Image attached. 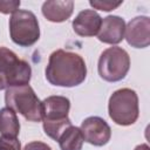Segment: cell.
<instances>
[{
  "label": "cell",
  "instance_id": "cell-1",
  "mask_svg": "<svg viewBox=\"0 0 150 150\" xmlns=\"http://www.w3.org/2000/svg\"><path fill=\"white\" fill-rule=\"evenodd\" d=\"M45 74L50 84L71 88L84 82L87 77V66L81 55L57 49L49 55Z\"/></svg>",
  "mask_w": 150,
  "mask_h": 150
},
{
  "label": "cell",
  "instance_id": "cell-2",
  "mask_svg": "<svg viewBox=\"0 0 150 150\" xmlns=\"http://www.w3.org/2000/svg\"><path fill=\"white\" fill-rule=\"evenodd\" d=\"M70 101L66 96H48L42 101V125L45 134L57 141L60 135L71 125L68 117Z\"/></svg>",
  "mask_w": 150,
  "mask_h": 150
},
{
  "label": "cell",
  "instance_id": "cell-3",
  "mask_svg": "<svg viewBox=\"0 0 150 150\" xmlns=\"http://www.w3.org/2000/svg\"><path fill=\"white\" fill-rule=\"evenodd\" d=\"M32 77L30 64L18 57V55L6 48L0 47V90L12 87L29 84Z\"/></svg>",
  "mask_w": 150,
  "mask_h": 150
},
{
  "label": "cell",
  "instance_id": "cell-4",
  "mask_svg": "<svg viewBox=\"0 0 150 150\" xmlns=\"http://www.w3.org/2000/svg\"><path fill=\"white\" fill-rule=\"evenodd\" d=\"M5 103L6 107L19 112L27 121H42V101H40L29 84L6 89Z\"/></svg>",
  "mask_w": 150,
  "mask_h": 150
},
{
  "label": "cell",
  "instance_id": "cell-5",
  "mask_svg": "<svg viewBox=\"0 0 150 150\" xmlns=\"http://www.w3.org/2000/svg\"><path fill=\"white\" fill-rule=\"evenodd\" d=\"M108 112L112 122L118 125L128 127L134 124L139 115L138 96L130 88L115 90L109 97Z\"/></svg>",
  "mask_w": 150,
  "mask_h": 150
},
{
  "label": "cell",
  "instance_id": "cell-6",
  "mask_svg": "<svg viewBox=\"0 0 150 150\" xmlns=\"http://www.w3.org/2000/svg\"><path fill=\"white\" fill-rule=\"evenodd\" d=\"M130 69V56L121 47L112 46L103 50L97 63V71L101 79L107 82L123 80Z\"/></svg>",
  "mask_w": 150,
  "mask_h": 150
},
{
  "label": "cell",
  "instance_id": "cell-7",
  "mask_svg": "<svg viewBox=\"0 0 150 150\" xmlns=\"http://www.w3.org/2000/svg\"><path fill=\"white\" fill-rule=\"evenodd\" d=\"M9 36L20 47H30L40 39V27L35 14L30 11L18 9L9 19Z\"/></svg>",
  "mask_w": 150,
  "mask_h": 150
},
{
  "label": "cell",
  "instance_id": "cell-8",
  "mask_svg": "<svg viewBox=\"0 0 150 150\" xmlns=\"http://www.w3.org/2000/svg\"><path fill=\"white\" fill-rule=\"evenodd\" d=\"M80 129L84 141L95 146L105 145L111 137V129L109 124L98 116H90L83 120Z\"/></svg>",
  "mask_w": 150,
  "mask_h": 150
},
{
  "label": "cell",
  "instance_id": "cell-9",
  "mask_svg": "<svg viewBox=\"0 0 150 150\" xmlns=\"http://www.w3.org/2000/svg\"><path fill=\"white\" fill-rule=\"evenodd\" d=\"M124 38L134 48H146L150 45V19L141 15L131 19L125 25Z\"/></svg>",
  "mask_w": 150,
  "mask_h": 150
},
{
  "label": "cell",
  "instance_id": "cell-10",
  "mask_svg": "<svg viewBox=\"0 0 150 150\" xmlns=\"http://www.w3.org/2000/svg\"><path fill=\"white\" fill-rule=\"evenodd\" d=\"M125 21L118 15H108L102 19L97 39L108 45H117L124 39Z\"/></svg>",
  "mask_w": 150,
  "mask_h": 150
},
{
  "label": "cell",
  "instance_id": "cell-11",
  "mask_svg": "<svg viewBox=\"0 0 150 150\" xmlns=\"http://www.w3.org/2000/svg\"><path fill=\"white\" fill-rule=\"evenodd\" d=\"M102 23V18L94 9H84L81 11L76 18L73 20L71 26L74 32L79 36L89 38L97 35Z\"/></svg>",
  "mask_w": 150,
  "mask_h": 150
},
{
  "label": "cell",
  "instance_id": "cell-12",
  "mask_svg": "<svg viewBox=\"0 0 150 150\" xmlns=\"http://www.w3.org/2000/svg\"><path fill=\"white\" fill-rule=\"evenodd\" d=\"M42 14L50 22H63L68 20L74 11V1L53 0L42 4Z\"/></svg>",
  "mask_w": 150,
  "mask_h": 150
},
{
  "label": "cell",
  "instance_id": "cell-13",
  "mask_svg": "<svg viewBox=\"0 0 150 150\" xmlns=\"http://www.w3.org/2000/svg\"><path fill=\"white\" fill-rule=\"evenodd\" d=\"M20 123L16 112L8 107L0 109V134L6 137H18Z\"/></svg>",
  "mask_w": 150,
  "mask_h": 150
},
{
  "label": "cell",
  "instance_id": "cell-14",
  "mask_svg": "<svg viewBox=\"0 0 150 150\" xmlns=\"http://www.w3.org/2000/svg\"><path fill=\"white\" fill-rule=\"evenodd\" d=\"M61 150H82L84 142L81 129L75 125H69L57 139Z\"/></svg>",
  "mask_w": 150,
  "mask_h": 150
},
{
  "label": "cell",
  "instance_id": "cell-15",
  "mask_svg": "<svg viewBox=\"0 0 150 150\" xmlns=\"http://www.w3.org/2000/svg\"><path fill=\"white\" fill-rule=\"evenodd\" d=\"M89 5L95 8V9H100V11H104V12H110L112 9H116L118 6L122 5V1L118 2H114V1H109V0H90Z\"/></svg>",
  "mask_w": 150,
  "mask_h": 150
},
{
  "label": "cell",
  "instance_id": "cell-16",
  "mask_svg": "<svg viewBox=\"0 0 150 150\" xmlns=\"http://www.w3.org/2000/svg\"><path fill=\"white\" fill-rule=\"evenodd\" d=\"M0 150H21V143L18 137L0 136Z\"/></svg>",
  "mask_w": 150,
  "mask_h": 150
},
{
  "label": "cell",
  "instance_id": "cell-17",
  "mask_svg": "<svg viewBox=\"0 0 150 150\" xmlns=\"http://www.w3.org/2000/svg\"><path fill=\"white\" fill-rule=\"evenodd\" d=\"M19 0H0V13L2 14H13L20 7Z\"/></svg>",
  "mask_w": 150,
  "mask_h": 150
},
{
  "label": "cell",
  "instance_id": "cell-18",
  "mask_svg": "<svg viewBox=\"0 0 150 150\" xmlns=\"http://www.w3.org/2000/svg\"><path fill=\"white\" fill-rule=\"evenodd\" d=\"M23 150H52V148L47 143H43L40 141H33V142L26 144Z\"/></svg>",
  "mask_w": 150,
  "mask_h": 150
},
{
  "label": "cell",
  "instance_id": "cell-19",
  "mask_svg": "<svg viewBox=\"0 0 150 150\" xmlns=\"http://www.w3.org/2000/svg\"><path fill=\"white\" fill-rule=\"evenodd\" d=\"M134 150H150L149 149V145L148 144H145V143H143V144H139V145H137Z\"/></svg>",
  "mask_w": 150,
  "mask_h": 150
}]
</instances>
